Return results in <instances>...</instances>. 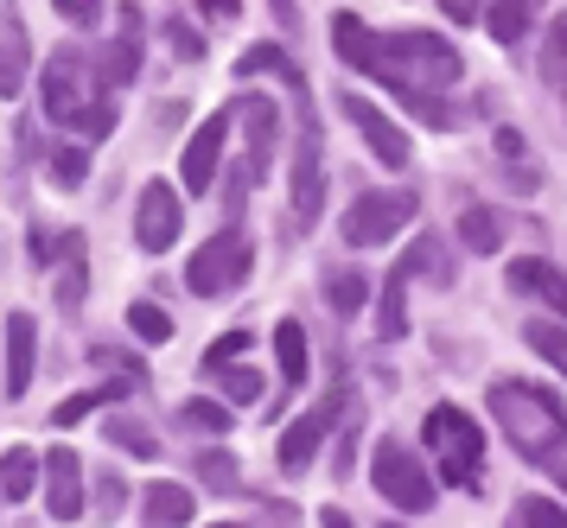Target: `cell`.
<instances>
[{
    "label": "cell",
    "instance_id": "f35d334b",
    "mask_svg": "<svg viewBox=\"0 0 567 528\" xmlns=\"http://www.w3.org/2000/svg\"><path fill=\"white\" fill-rule=\"evenodd\" d=\"M249 351V331H224V338H210V351H205V376H217L224 363H236V356Z\"/></svg>",
    "mask_w": 567,
    "mask_h": 528
},
{
    "label": "cell",
    "instance_id": "e575fe53",
    "mask_svg": "<svg viewBox=\"0 0 567 528\" xmlns=\"http://www.w3.org/2000/svg\"><path fill=\"white\" fill-rule=\"evenodd\" d=\"M115 395H128V389L115 382V389H96V395H64V402L52 407V427H78V421H83V414H90V407L115 402Z\"/></svg>",
    "mask_w": 567,
    "mask_h": 528
},
{
    "label": "cell",
    "instance_id": "3957f363",
    "mask_svg": "<svg viewBox=\"0 0 567 528\" xmlns=\"http://www.w3.org/2000/svg\"><path fill=\"white\" fill-rule=\"evenodd\" d=\"M103 102L96 90V71H90V58L78 45H64L45 58V76H39V108H45V122L58 127H83V115Z\"/></svg>",
    "mask_w": 567,
    "mask_h": 528
},
{
    "label": "cell",
    "instance_id": "836d02e7",
    "mask_svg": "<svg viewBox=\"0 0 567 528\" xmlns=\"http://www.w3.org/2000/svg\"><path fill=\"white\" fill-rule=\"evenodd\" d=\"M542 76H548L555 90H567V13L548 25V45H542Z\"/></svg>",
    "mask_w": 567,
    "mask_h": 528
},
{
    "label": "cell",
    "instance_id": "2e32d148",
    "mask_svg": "<svg viewBox=\"0 0 567 528\" xmlns=\"http://www.w3.org/2000/svg\"><path fill=\"white\" fill-rule=\"evenodd\" d=\"M511 287L567 319V275L555 268V261H542V255H516V261H511Z\"/></svg>",
    "mask_w": 567,
    "mask_h": 528
},
{
    "label": "cell",
    "instance_id": "f1b7e54d",
    "mask_svg": "<svg viewBox=\"0 0 567 528\" xmlns=\"http://www.w3.org/2000/svg\"><path fill=\"white\" fill-rule=\"evenodd\" d=\"M45 178H52L58 191H78L83 178H90V147H52V159H45Z\"/></svg>",
    "mask_w": 567,
    "mask_h": 528
},
{
    "label": "cell",
    "instance_id": "e0dca14e",
    "mask_svg": "<svg viewBox=\"0 0 567 528\" xmlns=\"http://www.w3.org/2000/svg\"><path fill=\"white\" fill-rule=\"evenodd\" d=\"M141 516H147V528H192V490L173 478H159L141 490Z\"/></svg>",
    "mask_w": 567,
    "mask_h": 528
},
{
    "label": "cell",
    "instance_id": "44dd1931",
    "mask_svg": "<svg viewBox=\"0 0 567 528\" xmlns=\"http://www.w3.org/2000/svg\"><path fill=\"white\" fill-rule=\"evenodd\" d=\"M58 255H64V275H58V306L78 312L83 306V287H90V261H83V236H58Z\"/></svg>",
    "mask_w": 567,
    "mask_h": 528
},
{
    "label": "cell",
    "instance_id": "4fadbf2b",
    "mask_svg": "<svg viewBox=\"0 0 567 528\" xmlns=\"http://www.w3.org/2000/svg\"><path fill=\"white\" fill-rule=\"evenodd\" d=\"M338 395H326L319 407H307L293 427H281V446H275V458H281V472H307L312 458H319V446H326V433H332V421H338Z\"/></svg>",
    "mask_w": 567,
    "mask_h": 528
},
{
    "label": "cell",
    "instance_id": "d6a6232c",
    "mask_svg": "<svg viewBox=\"0 0 567 528\" xmlns=\"http://www.w3.org/2000/svg\"><path fill=\"white\" fill-rule=\"evenodd\" d=\"M511 528H567V509L548 504V497H523L511 509Z\"/></svg>",
    "mask_w": 567,
    "mask_h": 528
},
{
    "label": "cell",
    "instance_id": "8d00e7d4",
    "mask_svg": "<svg viewBox=\"0 0 567 528\" xmlns=\"http://www.w3.org/2000/svg\"><path fill=\"white\" fill-rule=\"evenodd\" d=\"M159 32H166V45H173V58H185V64H198V58H205V32H198L192 20H179V13H173V20L159 25Z\"/></svg>",
    "mask_w": 567,
    "mask_h": 528
},
{
    "label": "cell",
    "instance_id": "8fae6325",
    "mask_svg": "<svg viewBox=\"0 0 567 528\" xmlns=\"http://www.w3.org/2000/svg\"><path fill=\"white\" fill-rule=\"evenodd\" d=\"M230 122L236 108H217V115H205V122L192 127V141H185V159H179V178L192 198H205L210 178H217V159H224V147H230Z\"/></svg>",
    "mask_w": 567,
    "mask_h": 528
},
{
    "label": "cell",
    "instance_id": "5b68a950",
    "mask_svg": "<svg viewBox=\"0 0 567 528\" xmlns=\"http://www.w3.org/2000/svg\"><path fill=\"white\" fill-rule=\"evenodd\" d=\"M414 210H421L414 191H363L358 204H344L338 236H344L351 249H383L389 236H402V229L414 224Z\"/></svg>",
    "mask_w": 567,
    "mask_h": 528
},
{
    "label": "cell",
    "instance_id": "ab89813d",
    "mask_svg": "<svg viewBox=\"0 0 567 528\" xmlns=\"http://www.w3.org/2000/svg\"><path fill=\"white\" fill-rule=\"evenodd\" d=\"M52 7H58V20L78 25V32H90V25L103 20V0H52Z\"/></svg>",
    "mask_w": 567,
    "mask_h": 528
},
{
    "label": "cell",
    "instance_id": "d4e9b609",
    "mask_svg": "<svg viewBox=\"0 0 567 528\" xmlns=\"http://www.w3.org/2000/svg\"><path fill=\"white\" fill-rule=\"evenodd\" d=\"M460 242L472 255H497V249H504V217L485 210V204H472V210L460 217Z\"/></svg>",
    "mask_w": 567,
    "mask_h": 528
},
{
    "label": "cell",
    "instance_id": "74e56055",
    "mask_svg": "<svg viewBox=\"0 0 567 528\" xmlns=\"http://www.w3.org/2000/svg\"><path fill=\"white\" fill-rule=\"evenodd\" d=\"M27 90V45H0V96Z\"/></svg>",
    "mask_w": 567,
    "mask_h": 528
},
{
    "label": "cell",
    "instance_id": "d590c367",
    "mask_svg": "<svg viewBox=\"0 0 567 528\" xmlns=\"http://www.w3.org/2000/svg\"><path fill=\"white\" fill-rule=\"evenodd\" d=\"M192 472H198V484H210V490H236V458L217 453V446L192 458Z\"/></svg>",
    "mask_w": 567,
    "mask_h": 528
},
{
    "label": "cell",
    "instance_id": "30bf717a",
    "mask_svg": "<svg viewBox=\"0 0 567 528\" xmlns=\"http://www.w3.org/2000/svg\"><path fill=\"white\" fill-rule=\"evenodd\" d=\"M179 224H185V204L166 178H147L141 185V204H134V249L141 255H166L179 242Z\"/></svg>",
    "mask_w": 567,
    "mask_h": 528
},
{
    "label": "cell",
    "instance_id": "d6986e66",
    "mask_svg": "<svg viewBox=\"0 0 567 528\" xmlns=\"http://www.w3.org/2000/svg\"><path fill=\"white\" fill-rule=\"evenodd\" d=\"M409 280H414V261L409 255H402V261H395V268H389V280H383V306H377V338H389V344H395V338H402V331H409Z\"/></svg>",
    "mask_w": 567,
    "mask_h": 528
},
{
    "label": "cell",
    "instance_id": "5bb4252c",
    "mask_svg": "<svg viewBox=\"0 0 567 528\" xmlns=\"http://www.w3.org/2000/svg\"><path fill=\"white\" fill-rule=\"evenodd\" d=\"M0 338H7V351H0V363H7V395L20 402L32 389V356H39V319L32 312H7V325H0Z\"/></svg>",
    "mask_w": 567,
    "mask_h": 528
},
{
    "label": "cell",
    "instance_id": "9c48e42d",
    "mask_svg": "<svg viewBox=\"0 0 567 528\" xmlns=\"http://www.w3.org/2000/svg\"><path fill=\"white\" fill-rule=\"evenodd\" d=\"M287 204H293L300 224H312L319 204H326V178H319V115L307 108V90H300V147H293V166H287Z\"/></svg>",
    "mask_w": 567,
    "mask_h": 528
},
{
    "label": "cell",
    "instance_id": "7402d4cb",
    "mask_svg": "<svg viewBox=\"0 0 567 528\" xmlns=\"http://www.w3.org/2000/svg\"><path fill=\"white\" fill-rule=\"evenodd\" d=\"M236 76H243V83H249V76H287V90H293V96L307 90L300 71H293V58H287L281 45H249L243 58H236Z\"/></svg>",
    "mask_w": 567,
    "mask_h": 528
},
{
    "label": "cell",
    "instance_id": "484cf974",
    "mask_svg": "<svg viewBox=\"0 0 567 528\" xmlns=\"http://www.w3.org/2000/svg\"><path fill=\"white\" fill-rule=\"evenodd\" d=\"M275 356H281V382H307V325L300 319H281L275 325Z\"/></svg>",
    "mask_w": 567,
    "mask_h": 528
},
{
    "label": "cell",
    "instance_id": "f6af8a7d",
    "mask_svg": "<svg viewBox=\"0 0 567 528\" xmlns=\"http://www.w3.org/2000/svg\"><path fill=\"white\" fill-rule=\"evenodd\" d=\"M210 528H249V522H210Z\"/></svg>",
    "mask_w": 567,
    "mask_h": 528
},
{
    "label": "cell",
    "instance_id": "8992f818",
    "mask_svg": "<svg viewBox=\"0 0 567 528\" xmlns=\"http://www.w3.org/2000/svg\"><path fill=\"white\" fill-rule=\"evenodd\" d=\"M370 484H377V497L395 509H421L434 504V472H427V458H414L402 439H383L377 453H370Z\"/></svg>",
    "mask_w": 567,
    "mask_h": 528
},
{
    "label": "cell",
    "instance_id": "60d3db41",
    "mask_svg": "<svg viewBox=\"0 0 567 528\" xmlns=\"http://www.w3.org/2000/svg\"><path fill=\"white\" fill-rule=\"evenodd\" d=\"M440 13L453 25H472V20H485V0H440Z\"/></svg>",
    "mask_w": 567,
    "mask_h": 528
},
{
    "label": "cell",
    "instance_id": "ffe728a7",
    "mask_svg": "<svg viewBox=\"0 0 567 528\" xmlns=\"http://www.w3.org/2000/svg\"><path fill=\"white\" fill-rule=\"evenodd\" d=\"M32 490H39V453L32 446H7L0 453V497L7 504H27Z\"/></svg>",
    "mask_w": 567,
    "mask_h": 528
},
{
    "label": "cell",
    "instance_id": "7bdbcfd3",
    "mask_svg": "<svg viewBox=\"0 0 567 528\" xmlns=\"http://www.w3.org/2000/svg\"><path fill=\"white\" fill-rule=\"evenodd\" d=\"M497 153H504V159H523V134H516V127H497Z\"/></svg>",
    "mask_w": 567,
    "mask_h": 528
},
{
    "label": "cell",
    "instance_id": "cb8c5ba5",
    "mask_svg": "<svg viewBox=\"0 0 567 528\" xmlns=\"http://www.w3.org/2000/svg\"><path fill=\"white\" fill-rule=\"evenodd\" d=\"M529 13H536V0H485V32L497 45H516L529 32Z\"/></svg>",
    "mask_w": 567,
    "mask_h": 528
},
{
    "label": "cell",
    "instance_id": "bcb514c9",
    "mask_svg": "<svg viewBox=\"0 0 567 528\" xmlns=\"http://www.w3.org/2000/svg\"><path fill=\"white\" fill-rule=\"evenodd\" d=\"M383 528H402V522H383Z\"/></svg>",
    "mask_w": 567,
    "mask_h": 528
},
{
    "label": "cell",
    "instance_id": "ac0fdd59",
    "mask_svg": "<svg viewBox=\"0 0 567 528\" xmlns=\"http://www.w3.org/2000/svg\"><path fill=\"white\" fill-rule=\"evenodd\" d=\"M377 39H383V32H370L358 13H332V51H338V64H351V71L370 76V64H377Z\"/></svg>",
    "mask_w": 567,
    "mask_h": 528
},
{
    "label": "cell",
    "instance_id": "b9f144b4",
    "mask_svg": "<svg viewBox=\"0 0 567 528\" xmlns=\"http://www.w3.org/2000/svg\"><path fill=\"white\" fill-rule=\"evenodd\" d=\"M198 13H205L210 25H236V13H243V0H198Z\"/></svg>",
    "mask_w": 567,
    "mask_h": 528
},
{
    "label": "cell",
    "instance_id": "ba28073f",
    "mask_svg": "<svg viewBox=\"0 0 567 528\" xmlns=\"http://www.w3.org/2000/svg\"><path fill=\"white\" fill-rule=\"evenodd\" d=\"M338 108H344V122L358 127V134H363V147L377 153V159H383L389 173H402V166L414 159L409 127H402V122H389V115H383V108H377L370 96H363V90H344V96H338Z\"/></svg>",
    "mask_w": 567,
    "mask_h": 528
},
{
    "label": "cell",
    "instance_id": "4dcf8cb0",
    "mask_svg": "<svg viewBox=\"0 0 567 528\" xmlns=\"http://www.w3.org/2000/svg\"><path fill=\"white\" fill-rule=\"evenodd\" d=\"M128 331L141 338V344H166V338H173V312H159L154 300H134L128 306Z\"/></svg>",
    "mask_w": 567,
    "mask_h": 528
},
{
    "label": "cell",
    "instance_id": "9a60e30c",
    "mask_svg": "<svg viewBox=\"0 0 567 528\" xmlns=\"http://www.w3.org/2000/svg\"><path fill=\"white\" fill-rule=\"evenodd\" d=\"M45 504H52L58 522H78L83 516V458L71 446L45 453Z\"/></svg>",
    "mask_w": 567,
    "mask_h": 528
},
{
    "label": "cell",
    "instance_id": "6da1fadb",
    "mask_svg": "<svg viewBox=\"0 0 567 528\" xmlns=\"http://www.w3.org/2000/svg\"><path fill=\"white\" fill-rule=\"evenodd\" d=\"M491 414H497V427L511 433V446L523 458L555 465V453L567 446V407L536 382H491Z\"/></svg>",
    "mask_w": 567,
    "mask_h": 528
},
{
    "label": "cell",
    "instance_id": "ee69618b",
    "mask_svg": "<svg viewBox=\"0 0 567 528\" xmlns=\"http://www.w3.org/2000/svg\"><path fill=\"white\" fill-rule=\"evenodd\" d=\"M319 528H351V516L344 509H319Z\"/></svg>",
    "mask_w": 567,
    "mask_h": 528
},
{
    "label": "cell",
    "instance_id": "277c9868",
    "mask_svg": "<svg viewBox=\"0 0 567 528\" xmlns=\"http://www.w3.org/2000/svg\"><path fill=\"white\" fill-rule=\"evenodd\" d=\"M249 275H256V242H249L243 229H217L205 249L185 261V287H192L198 300H224V293H236Z\"/></svg>",
    "mask_w": 567,
    "mask_h": 528
},
{
    "label": "cell",
    "instance_id": "52a82bcc",
    "mask_svg": "<svg viewBox=\"0 0 567 528\" xmlns=\"http://www.w3.org/2000/svg\"><path fill=\"white\" fill-rule=\"evenodd\" d=\"M236 122H243V185H261L275 173V153H281V96H236Z\"/></svg>",
    "mask_w": 567,
    "mask_h": 528
},
{
    "label": "cell",
    "instance_id": "f546056e",
    "mask_svg": "<svg viewBox=\"0 0 567 528\" xmlns=\"http://www.w3.org/2000/svg\"><path fill=\"white\" fill-rule=\"evenodd\" d=\"M230 414H236V407L210 402V395H192V402L179 407V427H192V433H230Z\"/></svg>",
    "mask_w": 567,
    "mask_h": 528
},
{
    "label": "cell",
    "instance_id": "603a6c76",
    "mask_svg": "<svg viewBox=\"0 0 567 528\" xmlns=\"http://www.w3.org/2000/svg\"><path fill=\"white\" fill-rule=\"evenodd\" d=\"M326 306H332L338 319H351V312H363V300H370V280L358 275V268H326Z\"/></svg>",
    "mask_w": 567,
    "mask_h": 528
},
{
    "label": "cell",
    "instance_id": "1f68e13d",
    "mask_svg": "<svg viewBox=\"0 0 567 528\" xmlns=\"http://www.w3.org/2000/svg\"><path fill=\"white\" fill-rule=\"evenodd\" d=\"M217 382H224V395H230L236 407L261 402V389H268V382H261V370H249V363H224V370H217Z\"/></svg>",
    "mask_w": 567,
    "mask_h": 528
},
{
    "label": "cell",
    "instance_id": "83f0119b",
    "mask_svg": "<svg viewBox=\"0 0 567 528\" xmlns=\"http://www.w3.org/2000/svg\"><path fill=\"white\" fill-rule=\"evenodd\" d=\"M523 344H529L536 356H548V363L567 376V325H555V319H529V325H523Z\"/></svg>",
    "mask_w": 567,
    "mask_h": 528
},
{
    "label": "cell",
    "instance_id": "7a4b0ae2",
    "mask_svg": "<svg viewBox=\"0 0 567 528\" xmlns=\"http://www.w3.org/2000/svg\"><path fill=\"white\" fill-rule=\"evenodd\" d=\"M421 433H427V453H434L440 478L460 484V490H485V427L465 407H453V402L427 407Z\"/></svg>",
    "mask_w": 567,
    "mask_h": 528
},
{
    "label": "cell",
    "instance_id": "7c38bea8",
    "mask_svg": "<svg viewBox=\"0 0 567 528\" xmlns=\"http://www.w3.org/2000/svg\"><path fill=\"white\" fill-rule=\"evenodd\" d=\"M90 71H96V90H103V96H115L122 83L141 76V7H134V0L122 7V32H115V45L96 51Z\"/></svg>",
    "mask_w": 567,
    "mask_h": 528
},
{
    "label": "cell",
    "instance_id": "4316f807",
    "mask_svg": "<svg viewBox=\"0 0 567 528\" xmlns=\"http://www.w3.org/2000/svg\"><path fill=\"white\" fill-rule=\"evenodd\" d=\"M109 446H122V453H134V458H159V439H154V427L147 421H134V414H109Z\"/></svg>",
    "mask_w": 567,
    "mask_h": 528
}]
</instances>
